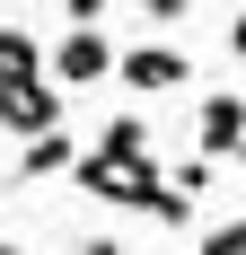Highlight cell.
I'll use <instances>...</instances> for the list:
<instances>
[{
	"instance_id": "15",
	"label": "cell",
	"mask_w": 246,
	"mask_h": 255,
	"mask_svg": "<svg viewBox=\"0 0 246 255\" xmlns=\"http://www.w3.org/2000/svg\"><path fill=\"white\" fill-rule=\"evenodd\" d=\"M238 167H246V141H238Z\"/></svg>"
},
{
	"instance_id": "8",
	"label": "cell",
	"mask_w": 246,
	"mask_h": 255,
	"mask_svg": "<svg viewBox=\"0 0 246 255\" xmlns=\"http://www.w3.org/2000/svg\"><path fill=\"white\" fill-rule=\"evenodd\" d=\"M26 71H44V44L26 26H0V79H26Z\"/></svg>"
},
{
	"instance_id": "12",
	"label": "cell",
	"mask_w": 246,
	"mask_h": 255,
	"mask_svg": "<svg viewBox=\"0 0 246 255\" xmlns=\"http://www.w3.org/2000/svg\"><path fill=\"white\" fill-rule=\"evenodd\" d=\"M106 9H115V0H62V18H71V26H97Z\"/></svg>"
},
{
	"instance_id": "1",
	"label": "cell",
	"mask_w": 246,
	"mask_h": 255,
	"mask_svg": "<svg viewBox=\"0 0 246 255\" xmlns=\"http://www.w3.org/2000/svg\"><path fill=\"white\" fill-rule=\"evenodd\" d=\"M79 194L88 203H115V211H149L158 194H167V176L158 167H141V158H115V150H79Z\"/></svg>"
},
{
	"instance_id": "13",
	"label": "cell",
	"mask_w": 246,
	"mask_h": 255,
	"mask_svg": "<svg viewBox=\"0 0 246 255\" xmlns=\"http://www.w3.org/2000/svg\"><path fill=\"white\" fill-rule=\"evenodd\" d=\"M79 255H123V238H115V229H88V238H79Z\"/></svg>"
},
{
	"instance_id": "9",
	"label": "cell",
	"mask_w": 246,
	"mask_h": 255,
	"mask_svg": "<svg viewBox=\"0 0 246 255\" xmlns=\"http://www.w3.org/2000/svg\"><path fill=\"white\" fill-rule=\"evenodd\" d=\"M202 255H246V220H211L202 229Z\"/></svg>"
},
{
	"instance_id": "2",
	"label": "cell",
	"mask_w": 246,
	"mask_h": 255,
	"mask_svg": "<svg viewBox=\"0 0 246 255\" xmlns=\"http://www.w3.org/2000/svg\"><path fill=\"white\" fill-rule=\"evenodd\" d=\"M44 124H62V79H44V71H26V79H0V132H44Z\"/></svg>"
},
{
	"instance_id": "4",
	"label": "cell",
	"mask_w": 246,
	"mask_h": 255,
	"mask_svg": "<svg viewBox=\"0 0 246 255\" xmlns=\"http://www.w3.org/2000/svg\"><path fill=\"white\" fill-rule=\"evenodd\" d=\"M115 62H123V53H115L106 26H71V35L53 44V79H62V88H88V79H106Z\"/></svg>"
},
{
	"instance_id": "11",
	"label": "cell",
	"mask_w": 246,
	"mask_h": 255,
	"mask_svg": "<svg viewBox=\"0 0 246 255\" xmlns=\"http://www.w3.org/2000/svg\"><path fill=\"white\" fill-rule=\"evenodd\" d=\"M141 18H149V26H185V18H194V0H141Z\"/></svg>"
},
{
	"instance_id": "5",
	"label": "cell",
	"mask_w": 246,
	"mask_h": 255,
	"mask_svg": "<svg viewBox=\"0 0 246 255\" xmlns=\"http://www.w3.org/2000/svg\"><path fill=\"white\" fill-rule=\"evenodd\" d=\"M238 141H246V97H238V88L202 97V115H194V150H202V158H238Z\"/></svg>"
},
{
	"instance_id": "14",
	"label": "cell",
	"mask_w": 246,
	"mask_h": 255,
	"mask_svg": "<svg viewBox=\"0 0 246 255\" xmlns=\"http://www.w3.org/2000/svg\"><path fill=\"white\" fill-rule=\"evenodd\" d=\"M229 53H238V62H246V9H238V18H229Z\"/></svg>"
},
{
	"instance_id": "16",
	"label": "cell",
	"mask_w": 246,
	"mask_h": 255,
	"mask_svg": "<svg viewBox=\"0 0 246 255\" xmlns=\"http://www.w3.org/2000/svg\"><path fill=\"white\" fill-rule=\"evenodd\" d=\"M0 255H9V247H0Z\"/></svg>"
},
{
	"instance_id": "6",
	"label": "cell",
	"mask_w": 246,
	"mask_h": 255,
	"mask_svg": "<svg viewBox=\"0 0 246 255\" xmlns=\"http://www.w3.org/2000/svg\"><path fill=\"white\" fill-rule=\"evenodd\" d=\"M71 167H79V141H71L62 124H44V132H26V141H18V176H26V185L71 176Z\"/></svg>"
},
{
	"instance_id": "10",
	"label": "cell",
	"mask_w": 246,
	"mask_h": 255,
	"mask_svg": "<svg viewBox=\"0 0 246 255\" xmlns=\"http://www.w3.org/2000/svg\"><path fill=\"white\" fill-rule=\"evenodd\" d=\"M176 185L202 203V194H211V158H202V150H194V158H176Z\"/></svg>"
},
{
	"instance_id": "3",
	"label": "cell",
	"mask_w": 246,
	"mask_h": 255,
	"mask_svg": "<svg viewBox=\"0 0 246 255\" xmlns=\"http://www.w3.org/2000/svg\"><path fill=\"white\" fill-rule=\"evenodd\" d=\"M185 71H194V62H185L176 44H123V62H115V79L132 88V97H176Z\"/></svg>"
},
{
	"instance_id": "7",
	"label": "cell",
	"mask_w": 246,
	"mask_h": 255,
	"mask_svg": "<svg viewBox=\"0 0 246 255\" xmlns=\"http://www.w3.org/2000/svg\"><path fill=\"white\" fill-rule=\"evenodd\" d=\"M97 150H115V158H141V167H158V132H149L141 115H115V124L97 132Z\"/></svg>"
}]
</instances>
